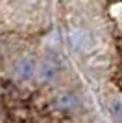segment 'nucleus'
Segmentation results:
<instances>
[{
	"mask_svg": "<svg viewBox=\"0 0 122 123\" xmlns=\"http://www.w3.org/2000/svg\"><path fill=\"white\" fill-rule=\"evenodd\" d=\"M22 2H28V4H33V2H37V0H22Z\"/></svg>",
	"mask_w": 122,
	"mask_h": 123,
	"instance_id": "obj_5",
	"label": "nucleus"
},
{
	"mask_svg": "<svg viewBox=\"0 0 122 123\" xmlns=\"http://www.w3.org/2000/svg\"><path fill=\"white\" fill-rule=\"evenodd\" d=\"M57 105H59L61 108H72L74 105H76V101H74V98H72L70 94H59V98H57Z\"/></svg>",
	"mask_w": 122,
	"mask_h": 123,
	"instance_id": "obj_4",
	"label": "nucleus"
},
{
	"mask_svg": "<svg viewBox=\"0 0 122 123\" xmlns=\"http://www.w3.org/2000/svg\"><path fill=\"white\" fill-rule=\"evenodd\" d=\"M70 39H72V44L78 48V50H87L89 48V44H91V39H89V33H85V31H72L70 33Z\"/></svg>",
	"mask_w": 122,
	"mask_h": 123,
	"instance_id": "obj_3",
	"label": "nucleus"
},
{
	"mask_svg": "<svg viewBox=\"0 0 122 123\" xmlns=\"http://www.w3.org/2000/svg\"><path fill=\"white\" fill-rule=\"evenodd\" d=\"M33 70H35V66H33V61H31L30 57H22V59H19V61L15 62V66H13V74H15L17 79H30L31 75H33Z\"/></svg>",
	"mask_w": 122,
	"mask_h": 123,
	"instance_id": "obj_2",
	"label": "nucleus"
},
{
	"mask_svg": "<svg viewBox=\"0 0 122 123\" xmlns=\"http://www.w3.org/2000/svg\"><path fill=\"white\" fill-rule=\"evenodd\" d=\"M37 75L43 83H48L52 79H56L57 75V62L50 57H46L39 62V68H37Z\"/></svg>",
	"mask_w": 122,
	"mask_h": 123,
	"instance_id": "obj_1",
	"label": "nucleus"
}]
</instances>
